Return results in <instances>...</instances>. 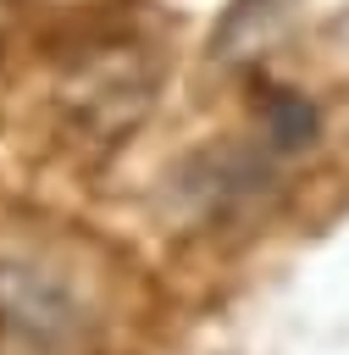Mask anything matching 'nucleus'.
<instances>
[{"label": "nucleus", "mask_w": 349, "mask_h": 355, "mask_svg": "<svg viewBox=\"0 0 349 355\" xmlns=\"http://www.w3.org/2000/svg\"><path fill=\"white\" fill-rule=\"evenodd\" d=\"M0 327L28 349H66L83 333V300L50 266L0 255Z\"/></svg>", "instance_id": "1"}, {"label": "nucleus", "mask_w": 349, "mask_h": 355, "mask_svg": "<svg viewBox=\"0 0 349 355\" xmlns=\"http://www.w3.org/2000/svg\"><path fill=\"white\" fill-rule=\"evenodd\" d=\"M260 128H266L271 150H305L316 139V105L305 94H294V89H277L266 100V111H260Z\"/></svg>", "instance_id": "2"}]
</instances>
